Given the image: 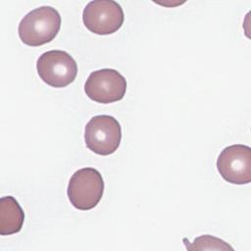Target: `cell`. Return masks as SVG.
Returning a JSON list of instances; mask_svg holds the SVG:
<instances>
[{
  "instance_id": "obj_1",
  "label": "cell",
  "mask_w": 251,
  "mask_h": 251,
  "mask_svg": "<svg viewBox=\"0 0 251 251\" xmlns=\"http://www.w3.org/2000/svg\"><path fill=\"white\" fill-rule=\"evenodd\" d=\"M61 16L51 6H41L28 12L20 22L18 32L28 46H40L52 41L61 27Z\"/></svg>"
},
{
  "instance_id": "obj_2",
  "label": "cell",
  "mask_w": 251,
  "mask_h": 251,
  "mask_svg": "<svg viewBox=\"0 0 251 251\" xmlns=\"http://www.w3.org/2000/svg\"><path fill=\"white\" fill-rule=\"evenodd\" d=\"M104 193V180L94 168H82L74 173L68 184V198L71 204L82 211L96 207Z\"/></svg>"
},
{
  "instance_id": "obj_3",
  "label": "cell",
  "mask_w": 251,
  "mask_h": 251,
  "mask_svg": "<svg viewBox=\"0 0 251 251\" xmlns=\"http://www.w3.org/2000/svg\"><path fill=\"white\" fill-rule=\"evenodd\" d=\"M122 140L120 123L112 116L92 117L84 128V141L87 148L102 156L116 152Z\"/></svg>"
},
{
  "instance_id": "obj_4",
  "label": "cell",
  "mask_w": 251,
  "mask_h": 251,
  "mask_svg": "<svg viewBox=\"0 0 251 251\" xmlns=\"http://www.w3.org/2000/svg\"><path fill=\"white\" fill-rule=\"evenodd\" d=\"M39 77L56 88L66 87L76 77L77 65L66 51L50 50L42 53L36 63Z\"/></svg>"
},
{
  "instance_id": "obj_5",
  "label": "cell",
  "mask_w": 251,
  "mask_h": 251,
  "mask_svg": "<svg viewBox=\"0 0 251 251\" xmlns=\"http://www.w3.org/2000/svg\"><path fill=\"white\" fill-rule=\"evenodd\" d=\"M124 21L122 6L113 0L90 1L82 12V22L85 27L99 35L115 33L122 27Z\"/></svg>"
},
{
  "instance_id": "obj_6",
  "label": "cell",
  "mask_w": 251,
  "mask_h": 251,
  "mask_svg": "<svg viewBox=\"0 0 251 251\" xmlns=\"http://www.w3.org/2000/svg\"><path fill=\"white\" fill-rule=\"evenodd\" d=\"M126 80L114 69H101L92 72L85 83L84 91L88 98L101 104L122 100L126 94Z\"/></svg>"
},
{
  "instance_id": "obj_7",
  "label": "cell",
  "mask_w": 251,
  "mask_h": 251,
  "mask_svg": "<svg viewBox=\"0 0 251 251\" xmlns=\"http://www.w3.org/2000/svg\"><path fill=\"white\" fill-rule=\"evenodd\" d=\"M217 169L222 177L233 184L251 181V148L233 144L223 149L217 160Z\"/></svg>"
},
{
  "instance_id": "obj_8",
  "label": "cell",
  "mask_w": 251,
  "mask_h": 251,
  "mask_svg": "<svg viewBox=\"0 0 251 251\" xmlns=\"http://www.w3.org/2000/svg\"><path fill=\"white\" fill-rule=\"evenodd\" d=\"M25 213L13 196L0 198V234L10 235L19 232L24 225Z\"/></svg>"
},
{
  "instance_id": "obj_9",
  "label": "cell",
  "mask_w": 251,
  "mask_h": 251,
  "mask_svg": "<svg viewBox=\"0 0 251 251\" xmlns=\"http://www.w3.org/2000/svg\"><path fill=\"white\" fill-rule=\"evenodd\" d=\"M188 249H230L232 250V247L226 244L224 240L219 239L217 237H214L212 235L206 234L201 235L197 237L193 242L191 246H187Z\"/></svg>"
}]
</instances>
